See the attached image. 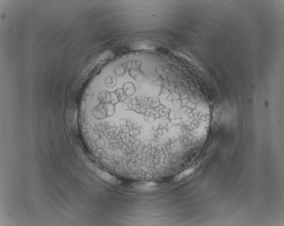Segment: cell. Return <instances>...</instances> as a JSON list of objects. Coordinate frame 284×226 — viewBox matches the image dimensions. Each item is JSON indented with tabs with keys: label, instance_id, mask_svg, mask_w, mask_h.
Wrapping results in <instances>:
<instances>
[{
	"label": "cell",
	"instance_id": "1",
	"mask_svg": "<svg viewBox=\"0 0 284 226\" xmlns=\"http://www.w3.org/2000/svg\"><path fill=\"white\" fill-rule=\"evenodd\" d=\"M104 107H101V109L95 110V113L97 119H103L106 117L111 116L114 112V107L112 104L104 105Z\"/></svg>",
	"mask_w": 284,
	"mask_h": 226
},
{
	"label": "cell",
	"instance_id": "2",
	"mask_svg": "<svg viewBox=\"0 0 284 226\" xmlns=\"http://www.w3.org/2000/svg\"><path fill=\"white\" fill-rule=\"evenodd\" d=\"M129 71L130 75L137 81H142L144 79L145 76L144 73L139 70V69L130 70Z\"/></svg>",
	"mask_w": 284,
	"mask_h": 226
},
{
	"label": "cell",
	"instance_id": "3",
	"mask_svg": "<svg viewBox=\"0 0 284 226\" xmlns=\"http://www.w3.org/2000/svg\"><path fill=\"white\" fill-rule=\"evenodd\" d=\"M123 92L127 97L132 96L135 92V87L133 83H127L124 86Z\"/></svg>",
	"mask_w": 284,
	"mask_h": 226
},
{
	"label": "cell",
	"instance_id": "4",
	"mask_svg": "<svg viewBox=\"0 0 284 226\" xmlns=\"http://www.w3.org/2000/svg\"><path fill=\"white\" fill-rule=\"evenodd\" d=\"M134 48L141 50H154L156 47L152 44L146 43H139L134 45Z\"/></svg>",
	"mask_w": 284,
	"mask_h": 226
},
{
	"label": "cell",
	"instance_id": "5",
	"mask_svg": "<svg viewBox=\"0 0 284 226\" xmlns=\"http://www.w3.org/2000/svg\"><path fill=\"white\" fill-rule=\"evenodd\" d=\"M193 171L194 170L193 169V168L189 169L184 170L183 172L180 173V174L176 177V180H180V179H182L184 178L185 177L187 176L190 175V174H192V173L193 172Z\"/></svg>",
	"mask_w": 284,
	"mask_h": 226
},
{
	"label": "cell",
	"instance_id": "6",
	"mask_svg": "<svg viewBox=\"0 0 284 226\" xmlns=\"http://www.w3.org/2000/svg\"><path fill=\"white\" fill-rule=\"evenodd\" d=\"M125 69L124 66H120L115 70V73L118 76H122L125 73Z\"/></svg>",
	"mask_w": 284,
	"mask_h": 226
},
{
	"label": "cell",
	"instance_id": "7",
	"mask_svg": "<svg viewBox=\"0 0 284 226\" xmlns=\"http://www.w3.org/2000/svg\"><path fill=\"white\" fill-rule=\"evenodd\" d=\"M163 88H163L162 86L156 85L153 87V89H154L153 92H154V94L157 96H160L162 93V91Z\"/></svg>",
	"mask_w": 284,
	"mask_h": 226
},
{
	"label": "cell",
	"instance_id": "8",
	"mask_svg": "<svg viewBox=\"0 0 284 226\" xmlns=\"http://www.w3.org/2000/svg\"><path fill=\"white\" fill-rule=\"evenodd\" d=\"M170 77H171V79L173 83H175L178 79V75L177 73H173V74H171Z\"/></svg>",
	"mask_w": 284,
	"mask_h": 226
}]
</instances>
